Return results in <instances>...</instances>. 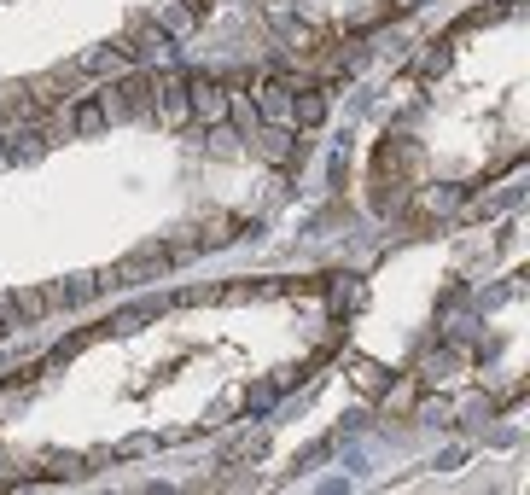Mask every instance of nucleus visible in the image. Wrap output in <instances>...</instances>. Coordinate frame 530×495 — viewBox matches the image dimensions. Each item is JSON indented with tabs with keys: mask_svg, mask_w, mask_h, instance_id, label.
Instances as JSON below:
<instances>
[{
	"mask_svg": "<svg viewBox=\"0 0 530 495\" xmlns=\"http://www.w3.org/2000/svg\"><path fill=\"white\" fill-rule=\"evenodd\" d=\"M0 117H18V123L41 117V105H35L30 82H0Z\"/></svg>",
	"mask_w": 530,
	"mask_h": 495,
	"instance_id": "obj_6",
	"label": "nucleus"
},
{
	"mask_svg": "<svg viewBox=\"0 0 530 495\" xmlns=\"http://www.w3.org/2000/svg\"><path fill=\"white\" fill-rule=\"evenodd\" d=\"M257 152H263V158H274V164H292V158H303V146L292 152V134H286V129L257 134Z\"/></svg>",
	"mask_w": 530,
	"mask_h": 495,
	"instance_id": "obj_9",
	"label": "nucleus"
},
{
	"mask_svg": "<svg viewBox=\"0 0 530 495\" xmlns=\"http://www.w3.org/2000/svg\"><path fill=\"white\" fill-rule=\"evenodd\" d=\"M356 385H362L367 396H379V391H385V367H379V362H356Z\"/></svg>",
	"mask_w": 530,
	"mask_h": 495,
	"instance_id": "obj_12",
	"label": "nucleus"
},
{
	"mask_svg": "<svg viewBox=\"0 0 530 495\" xmlns=\"http://www.w3.org/2000/svg\"><path fill=\"white\" fill-rule=\"evenodd\" d=\"M228 233H239V222H233V216H216V222L204 228V239H199V245H228Z\"/></svg>",
	"mask_w": 530,
	"mask_h": 495,
	"instance_id": "obj_14",
	"label": "nucleus"
},
{
	"mask_svg": "<svg viewBox=\"0 0 530 495\" xmlns=\"http://www.w3.org/2000/svg\"><path fill=\"white\" fill-rule=\"evenodd\" d=\"M0 332H6V327H0Z\"/></svg>",
	"mask_w": 530,
	"mask_h": 495,
	"instance_id": "obj_16",
	"label": "nucleus"
},
{
	"mask_svg": "<svg viewBox=\"0 0 530 495\" xmlns=\"http://www.w3.org/2000/svg\"><path fill=\"white\" fill-rule=\"evenodd\" d=\"M12 297H18V315H24V321H35V315H47V297L35 292V286H18Z\"/></svg>",
	"mask_w": 530,
	"mask_h": 495,
	"instance_id": "obj_11",
	"label": "nucleus"
},
{
	"mask_svg": "<svg viewBox=\"0 0 530 495\" xmlns=\"http://www.w3.org/2000/svg\"><path fill=\"white\" fill-rule=\"evenodd\" d=\"M152 24H158L164 35H187V30H193V6H187V0H164Z\"/></svg>",
	"mask_w": 530,
	"mask_h": 495,
	"instance_id": "obj_8",
	"label": "nucleus"
},
{
	"mask_svg": "<svg viewBox=\"0 0 530 495\" xmlns=\"http://www.w3.org/2000/svg\"><path fill=\"white\" fill-rule=\"evenodd\" d=\"M123 35H129L134 47H140V59H169V35L158 30L146 12H129V30H123Z\"/></svg>",
	"mask_w": 530,
	"mask_h": 495,
	"instance_id": "obj_4",
	"label": "nucleus"
},
{
	"mask_svg": "<svg viewBox=\"0 0 530 495\" xmlns=\"http://www.w3.org/2000/svg\"><path fill=\"white\" fill-rule=\"evenodd\" d=\"M76 129H82V134H100L105 129V105H100V99H88V105L76 111Z\"/></svg>",
	"mask_w": 530,
	"mask_h": 495,
	"instance_id": "obj_13",
	"label": "nucleus"
},
{
	"mask_svg": "<svg viewBox=\"0 0 530 495\" xmlns=\"http://www.w3.org/2000/svg\"><path fill=\"white\" fill-rule=\"evenodd\" d=\"M82 82V65H65V70H41V76H30V94L35 105H41V117L53 111V105H65V94Z\"/></svg>",
	"mask_w": 530,
	"mask_h": 495,
	"instance_id": "obj_3",
	"label": "nucleus"
},
{
	"mask_svg": "<svg viewBox=\"0 0 530 495\" xmlns=\"http://www.w3.org/2000/svg\"><path fill=\"white\" fill-rule=\"evenodd\" d=\"M18 321H24V315H18V297H12V292H0V327H6V332H18Z\"/></svg>",
	"mask_w": 530,
	"mask_h": 495,
	"instance_id": "obj_15",
	"label": "nucleus"
},
{
	"mask_svg": "<svg viewBox=\"0 0 530 495\" xmlns=\"http://www.w3.org/2000/svg\"><path fill=\"white\" fill-rule=\"evenodd\" d=\"M298 129H321L327 123V88H303V99H298V111H286Z\"/></svg>",
	"mask_w": 530,
	"mask_h": 495,
	"instance_id": "obj_7",
	"label": "nucleus"
},
{
	"mask_svg": "<svg viewBox=\"0 0 530 495\" xmlns=\"http://www.w3.org/2000/svg\"><path fill=\"white\" fill-rule=\"evenodd\" d=\"M187 99H193V117H204L210 129L228 117V99H233V88L228 82H216V76H199V82H187Z\"/></svg>",
	"mask_w": 530,
	"mask_h": 495,
	"instance_id": "obj_2",
	"label": "nucleus"
},
{
	"mask_svg": "<svg viewBox=\"0 0 530 495\" xmlns=\"http://www.w3.org/2000/svg\"><path fill=\"white\" fill-rule=\"evenodd\" d=\"M414 396H420V379H402L397 391L385 396V414H408V408H414Z\"/></svg>",
	"mask_w": 530,
	"mask_h": 495,
	"instance_id": "obj_10",
	"label": "nucleus"
},
{
	"mask_svg": "<svg viewBox=\"0 0 530 495\" xmlns=\"http://www.w3.org/2000/svg\"><path fill=\"white\" fill-rule=\"evenodd\" d=\"M152 94H158V105H152V117H164L169 129H181V123L193 117V99H187V76H181V70H164Z\"/></svg>",
	"mask_w": 530,
	"mask_h": 495,
	"instance_id": "obj_1",
	"label": "nucleus"
},
{
	"mask_svg": "<svg viewBox=\"0 0 530 495\" xmlns=\"http://www.w3.org/2000/svg\"><path fill=\"white\" fill-rule=\"evenodd\" d=\"M286 88H292V76H263L257 82V117H268V123H286Z\"/></svg>",
	"mask_w": 530,
	"mask_h": 495,
	"instance_id": "obj_5",
	"label": "nucleus"
}]
</instances>
